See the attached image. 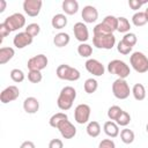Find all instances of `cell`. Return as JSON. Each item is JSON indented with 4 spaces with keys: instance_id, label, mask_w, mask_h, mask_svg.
<instances>
[{
    "instance_id": "cell-1",
    "label": "cell",
    "mask_w": 148,
    "mask_h": 148,
    "mask_svg": "<svg viewBox=\"0 0 148 148\" xmlns=\"http://www.w3.org/2000/svg\"><path fill=\"white\" fill-rule=\"evenodd\" d=\"M75 98H76V90L71 86H66L60 90V94L57 99V105L60 110L67 111L73 106V102L75 101Z\"/></svg>"
},
{
    "instance_id": "cell-2",
    "label": "cell",
    "mask_w": 148,
    "mask_h": 148,
    "mask_svg": "<svg viewBox=\"0 0 148 148\" xmlns=\"http://www.w3.org/2000/svg\"><path fill=\"white\" fill-rule=\"evenodd\" d=\"M108 72L112 75L118 76V79H126L131 74L130 66L119 59H113L108 64Z\"/></svg>"
},
{
    "instance_id": "cell-3",
    "label": "cell",
    "mask_w": 148,
    "mask_h": 148,
    "mask_svg": "<svg viewBox=\"0 0 148 148\" xmlns=\"http://www.w3.org/2000/svg\"><path fill=\"white\" fill-rule=\"evenodd\" d=\"M130 64L136 73L142 74L148 72V58L142 52H139V51L133 52L132 56L130 57Z\"/></svg>"
},
{
    "instance_id": "cell-4",
    "label": "cell",
    "mask_w": 148,
    "mask_h": 148,
    "mask_svg": "<svg viewBox=\"0 0 148 148\" xmlns=\"http://www.w3.org/2000/svg\"><path fill=\"white\" fill-rule=\"evenodd\" d=\"M56 74L60 80H66V81H77L81 76L80 72L76 68L69 65H66V64L59 65L57 67Z\"/></svg>"
},
{
    "instance_id": "cell-5",
    "label": "cell",
    "mask_w": 148,
    "mask_h": 148,
    "mask_svg": "<svg viewBox=\"0 0 148 148\" xmlns=\"http://www.w3.org/2000/svg\"><path fill=\"white\" fill-rule=\"evenodd\" d=\"M112 92L116 98L126 99L132 92V90L130 89V86L125 79H116L112 83Z\"/></svg>"
},
{
    "instance_id": "cell-6",
    "label": "cell",
    "mask_w": 148,
    "mask_h": 148,
    "mask_svg": "<svg viewBox=\"0 0 148 148\" xmlns=\"http://www.w3.org/2000/svg\"><path fill=\"white\" fill-rule=\"evenodd\" d=\"M92 44L97 49L103 50H111L116 44V37L113 34H106V35H94L92 37Z\"/></svg>"
},
{
    "instance_id": "cell-7",
    "label": "cell",
    "mask_w": 148,
    "mask_h": 148,
    "mask_svg": "<svg viewBox=\"0 0 148 148\" xmlns=\"http://www.w3.org/2000/svg\"><path fill=\"white\" fill-rule=\"evenodd\" d=\"M3 23L7 25V28L10 31H16L25 25V17L21 13H14V14L7 16L3 21Z\"/></svg>"
},
{
    "instance_id": "cell-8",
    "label": "cell",
    "mask_w": 148,
    "mask_h": 148,
    "mask_svg": "<svg viewBox=\"0 0 148 148\" xmlns=\"http://www.w3.org/2000/svg\"><path fill=\"white\" fill-rule=\"evenodd\" d=\"M90 112H91V109L88 104H79L75 110H74V118H75V121L77 124H87L89 118H90Z\"/></svg>"
},
{
    "instance_id": "cell-9",
    "label": "cell",
    "mask_w": 148,
    "mask_h": 148,
    "mask_svg": "<svg viewBox=\"0 0 148 148\" xmlns=\"http://www.w3.org/2000/svg\"><path fill=\"white\" fill-rule=\"evenodd\" d=\"M49 64V60H47V57L45 54H37V56H34L31 57L28 62H27V66L29 68V71H42L44 68H46Z\"/></svg>"
},
{
    "instance_id": "cell-10",
    "label": "cell",
    "mask_w": 148,
    "mask_h": 148,
    "mask_svg": "<svg viewBox=\"0 0 148 148\" xmlns=\"http://www.w3.org/2000/svg\"><path fill=\"white\" fill-rule=\"evenodd\" d=\"M43 6L42 0H24L23 1V10L28 16L35 17L39 14Z\"/></svg>"
},
{
    "instance_id": "cell-11",
    "label": "cell",
    "mask_w": 148,
    "mask_h": 148,
    "mask_svg": "<svg viewBox=\"0 0 148 148\" xmlns=\"http://www.w3.org/2000/svg\"><path fill=\"white\" fill-rule=\"evenodd\" d=\"M20 96V90L16 86H8L0 94V101L2 104H7L9 102L15 101Z\"/></svg>"
},
{
    "instance_id": "cell-12",
    "label": "cell",
    "mask_w": 148,
    "mask_h": 148,
    "mask_svg": "<svg viewBox=\"0 0 148 148\" xmlns=\"http://www.w3.org/2000/svg\"><path fill=\"white\" fill-rule=\"evenodd\" d=\"M84 67L90 74H92L95 76H102L105 72V68H104L103 64L101 61H98L97 59H92V58H90L86 61Z\"/></svg>"
},
{
    "instance_id": "cell-13",
    "label": "cell",
    "mask_w": 148,
    "mask_h": 148,
    "mask_svg": "<svg viewBox=\"0 0 148 148\" xmlns=\"http://www.w3.org/2000/svg\"><path fill=\"white\" fill-rule=\"evenodd\" d=\"M73 32L75 38L81 43H86L89 39V30L83 22H76L73 27Z\"/></svg>"
},
{
    "instance_id": "cell-14",
    "label": "cell",
    "mask_w": 148,
    "mask_h": 148,
    "mask_svg": "<svg viewBox=\"0 0 148 148\" xmlns=\"http://www.w3.org/2000/svg\"><path fill=\"white\" fill-rule=\"evenodd\" d=\"M32 40H34V37H31L25 31H22L15 35L13 39V44L16 49H24L25 46H29L32 43Z\"/></svg>"
},
{
    "instance_id": "cell-15",
    "label": "cell",
    "mask_w": 148,
    "mask_h": 148,
    "mask_svg": "<svg viewBox=\"0 0 148 148\" xmlns=\"http://www.w3.org/2000/svg\"><path fill=\"white\" fill-rule=\"evenodd\" d=\"M58 130L61 134V136L64 139H72L75 136L76 134V128L75 126L67 119V120H64L59 126H58Z\"/></svg>"
},
{
    "instance_id": "cell-16",
    "label": "cell",
    "mask_w": 148,
    "mask_h": 148,
    "mask_svg": "<svg viewBox=\"0 0 148 148\" xmlns=\"http://www.w3.org/2000/svg\"><path fill=\"white\" fill-rule=\"evenodd\" d=\"M81 16H82V18L86 23H94L98 18V10L94 6L87 5V6L83 7Z\"/></svg>"
},
{
    "instance_id": "cell-17",
    "label": "cell",
    "mask_w": 148,
    "mask_h": 148,
    "mask_svg": "<svg viewBox=\"0 0 148 148\" xmlns=\"http://www.w3.org/2000/svg\"><path fill=\"white\" fill-rule=\"evenodd\" d=\"M23 110L27 112V113H30V114H34L36 113L38 110H39V102L36 97H27L23 102Z\"/></svg>"
},
{
    "instance_id": "cell-18",
    "label": "cell",
    "mask_w": 148,
    "mask_h": 148,
    "mask_svg": "<svg viewBox=\"0 0 148 148\" xmlns=\"http://www.w3.org/2000/svg\"><path fill=\"white\" fill-rule=\"evenodd\" d=\"M61 8L67 15H74L79 10V2L76 0H64L61 3Z\"/></svg>"
},
{
    "instance_id": "cell-19",
    "label": "cell",
    "mask_w": 148,
    "mask_h": 148,
    "mask_svg": "<svg viewBox=\"0 0 148 148\" xmlns=\"http://www.w3.org/2000/svg\"><path fill=\"white\" fill-rule=\"evenodd\" d=\"M103 130H104V133L110 138H117L119 135V127H118L117 123H114L112 120L104 123Z\"/></svg>"
},
{
    "instance_id": "cell-20",
    "label": "cell",
    "mask_w": 148,
    "mask_h": 148,
    "mask_svg": "<svg viewBox=\"0 0 148 148\" xmlns=\"http://www.w3.org/2000/svg\"><path fill=\"white\" fill-rule=\"evenodd\" d=\"M15 56V51L13 47H1L0 49V65L7 64Z\"/></svg>"
},
{
    "instance_id": "cell-21",
    "label": "cell",
    "mask_w": 148,
    "mask_h": 148,
    "mask_svg": "<svg viewBox=\"0 0 148 148\" xmlns=\"http://www.w3.org/2000/svg\"><path fill=\"white\" fill-rule=\"evenodd\" d=\"M51 24L54 29H62L67 25V17L65 14H56L52 20H51Z\"/></svg>"
},
{
    "instance_id": "cell-22",
    "label": "cell",
    "mask_w": 148,
    "mask_h": 148,
    "mask_svg": "<svg viewBox=\"0 0 148 148\" xmlns=\"http://www.w3.org/2000/svg\"><path fill=\"white\" fill-rule=\"evenodd\" d=\"M71 40V37L67 32H59L54 36L53 38V44L57 46V47H64L66 46Z\"/></svg>"
},
{
    "instance_id": "cell-23",
    "label": "cell",
    "mask_w": 148,
    "mask_h": 148,
    "mask_svg": "<svg viewBox=\"0 0 148 148\" xmlns=\"http://www.w3.org/2000/svg\"><path fill=\"white\" fill-rule=\"evenodd\" d=\"M86 131H87V134H88L89 136H91V138H97V136L101 134V125L98 124V121L91 120V121L88 123Z\"/></svg>"
},
{
    "instance_id": "cell-24",
    "label": "cell",
    "mask_w": 148,
    "mask_h": 148,
    "mask_svg": "<svg viewBox=\"0 0 148 148\" xmlns=\"http://www.w3.org/2000/svg\"><path fill=\"white\" fill-rule=\"evenodd\" d=\"M133 97L136 101H143L146 98V88L142 83H135L132 88Z\"/></svg>"
},
{
    "instance_id": "cell-25",
    "label": "cell",
    "mask_w": 148,
    "mask_h": 148,
    "mask_svg": "<svg viewBox=\"0 0 148 148\" xmlns=\"http://www.w3.org/2000/svg\"><path fill=\"white\" fill-rule=\"evenodd\" d=\"M67 119H68V117H67L66 113H64V112H58V113H54V114L50 118L49 124H50L51 127L58 128V126H59L64 120H67Z\"/></svg>"
},
{
    "instance_id": "cell-26",
    "label": "cell",
    "mask_w": 148,
    "mask_h": 148,
    "mask_svg": "<svg viewBox=\"0 0 148 148\" xmlns=\"http://www.w3.org/2000/svg\"><path fill=\"white\" fill-rule=\"evenodd\" d=\"M132 22H133V24L135 27H142V25H145L148 22L145 12H136V13H134L133 16H132Z\"/></svg>"
},
{
    "instance_id": "cell-27",
    "label": "cell",
    "mask_w": 148,
    "mask_h": 148,
    "mask_svg": "<svg viewBox=\"0 0 148 148\" xmlns=\"http://www.w3.org/2000/svg\"><path fill=\"white\" fill-rule=\"evenodd\" d=\"M102 22H103L112 32L118 29V17H116V16H113V15H106V16L103 18Z\"/></svg>"
},
{
    "instance_id": "cell-28",
    "label": "cell",
    "mask_w": 148,
    "mask_h": 148,
    "mask_svg": "<svg viewBox=\"0 0 148 148\" xmlns=\"http://www.w3.org/2000/svg\"><path fill=\"white\" fill-rule=\"evenodd\" d=\"M120 139H121V141H123L124 143L130 145V143H132V142L134 141L135 134H134V132H133L132 130H130V128H124V130H121V132H120Z\"/></svg>"
},
{
    "instance_id": "cell-29",
    "label": "cell",
    "mask_w": 148,
    "mask_h": 148,
    "mask_svg": "<svg viewBox=\"0 0 148 148\" xmlns=\"http://www.w3.org/2000/svg\"><path fill=\"white\" fill-rule=\"evenodd\" d=\"M83 88H84V91L87 94H94L97 88H98V82L92 79V77H89L84 81V84H83Z\"/></svg>"
},
{
    "instance_id": "cell-30",
    "label": "cell",
    "mask_w": 148,
    "mask_h": 148,
    "mask_svg": "<svg viewBox=\"0 0 148 148\" xmlns=\"http://www.w3.org/2000/svg\"><path fill=\"white\" fill-rule=\"evenodd\" d=\"M130 29H131L130 21L124 16L118 17V29H117V31L121 32V34H127L130 31Z\"/></svg>"
},
{
    "instance_id": "cell-31",
    "label": "cell",
    "mask_w": 148,
    "mask_h": 148,
    "mask_svg": "<svg viewBox=\"0 0 148 148\" xmlns=\"http://www.w3.org/2000/svg\"><path fill=\"white\" fill-rule=\"evenodd\" d=\"M77 53L82 58H89L92 54V47H91V45H89L87 43H81L77 46Z\"/></svg>"
},
{
    "instance_id": "cell-32",
    "label": "cell",
    "mask_w": 148,
    "mask_h": 148,
    "mask_svg": "<svg viewBox=\"0 0 148 148\" xmlns=\"http://www.w3.org/2000/svg\"><path fill=\"white\" fill-rule=\"evenodd\" d=\"M124 110H121V108L120 106H118V105H112V106H110L109 108V110H108V117H109V119L110 120H117L118 119V117L121 114V112H123Z\"/></svg>"
},
{
    "instance_id": "cell-33",
    "label": "cell",
    "mask_w": 148,
    "mask_h": 148,
    "mask_svg": "<svg viewBox=\"0 0 148 148\" xmlns=\"http://www.w3.org/2000/svg\"><path fill=\"white\" fill-rule=\"evenodd\" d=\"M118 126H127L131 123V114L126 111H123L121 114L118 117V119L116 120Z\"/></svg>"
},
{
    "instance_id": "cell-34",
    "label": "cell",
    "mask_w": 148,
    "mask_h": 148,
    "mask_svg": "<svg viewBox=\"0 0 148 148\" xmlns=\"http://www.w3.org/2000/svg\"><path fill=\"white\" fill-rule=\"evenodd\" d=\"M10 79L14 82L20 83V82H22L24 80V73L18 68H14V69L10 71Z\"/></svg>"
},
{
    "instance_id": "cell-35",
    "label": "cell",
    "mask_w": 148,
    "mask_h": 148,
    "mask_svg": "<svg viewBox=\"0 0 148 148\" xmlns=\"http://www.w3.org/2000/svg\"><path fill=\"white\" fill-rule=\"evenodd\" d=\"M28 80L31 83H39L43 80V74L39 71H29V73H28Z\"/></svg>"
},
{
    "instance_id": "cell-36",
    "label": "cell",
    "mask_w": 148,
    "mask_h": 148,
    "mask_svg": "<svg viewBox=\"0 0 148 148\" xmlns=\"http://www.w3.org/2000/svg\"><path fill=\"white\" fill-rule=\"evenodd\" d=\"M27 34H29L31 37H36L39 32H40V27L38 23H30L27 25L25 30H24Z\"/></svg>"
},
{
    "instance_id": "cell-37",
    "label": "cell",
    "mask_w": 148,
    "mask_h": 148,
    "mask_svg": "<svg viewBox=\"0 0 148 148\" xmlns=\"http://www.w3.org/2000/svg\"><path fill=\"white\" fill-rule=\"evenodd\" d=\"M99 34L106 35V34H113V32H112L103 22H101V23L96 24L95 28H94V35H99Z\"/></svg>"
},
{
    "instance_id": "cell-38",
    "label": "cell",
    "mask_w": 148,
    "mask_h": 148,
    "mask_svg": "<svg viewBox=\"0 0 148 148\" xmlns=\"http://www.w3.org/2000/svg\"><path fill=\"white\" fill-rule=\"evenodd\" d=\"M121 40L125 42L127 45H130V46L133 47V46L136 44V42H138V37H136V35L133 34V32H127V34L124 35V37H123Z\"/></svg>"
},
{
    "instance_id": "cell-39",
    "label": "cell",
    "mask_w": 148,
    "mask_h": 148,
    "mask_svg": "<svg viewBox=\"0 0 148 148\" xmlns=\"http://www.w3.org/2000/svg\"><path fill=\"white\" fill-rule=\"evenodd\" d=\"M117 50H118L119 53L126 56V54H130V52L132 51V46H130V45H127L125 42L120 40V42L118 43V45H117Z\"/></svg>"
},
{
    "instance_id": "cell-40",
    "label": "cell",
    "mask_w": 148,
    "mask_h": 148,
    "mask_svg": "<svg viewBox=\"0 0 148 148\" xmlns=\"http://www.w3.org/2000/svg\"><path fill=\"white\" fill-rule=\"evenodd\" d=\"M146 2H147L146 0H142V1H140V0H128V6H130L133 10H138V9H140L141 6L145 5Z\"/></svg>"
},
{
    "instance_id": "cell-41",
    "label": "cell",
    "mask_w": 148,
    "mask_h": 148,
    "mask_svg": "<svg viewBox=\"0 0 148 148\" xmlns=\"http://www.w3.org/2000/svg\"><path fill=\"white\" fill-rule=\"evenodd\" d=\"M98 148H116V145L111 139H104L99 142Z\"/></svg>"
},
{
    "instance_id": "cell-42",
    "label": "cell",
    "mask_w": 148,
    "mask_h": 148,
    "mask_svg": "<svg viewBox=\"0 0 148 148\" xmlns=\"http://www.w3.org/2000/svg\"><path fill=\"white\" fill-rule=\"evenodd\" d=\"M10 32H12V31L7 28V25H6L3 22H2V23H0V37H1L0 42H2V40H3V38H5V37H7Z\"/></svg>"
},
{
    "instance_id": "cell-43",
    "label": "cell",
    "mask_w": 148,
    "mask_h": 148,
    "mask_svg": "<svg viewBox=\"0 0 148 148\" xmlns=\"http://www.w3.org/2000/svg\"><path fill=\"white\" fill-rule=\"evenodd\" d=\"M49 148H64V143L60 139H52L49 142Z\"/></svg>"
},
{
    "instance_id": "cell-44",
    "label": "cell",
    "mask_w": 148,
    "mask_h": 148,
    "mask_svg": "<svg viewBox=\"0 0 148 148\" xmlns=\"http://www.w3.org/2000/svg\"><path fill=\"white\" fill-rule=\"evenodd\" d=\"M20 148H36V147H35V143L32 141H24V142H22Z\"/></svg>"
},
{
    "instance_id": "cell-45",
    "label": "cell",
    "mask_w": 148,
    "mask_h": 148,
    "mask_svg": "<svg viewBox=\"0 0 148 148\" xmlns=\"http://www.w3.org/2000/svg\"><path fill=\"white\" fill-rule=\"evenodd\" d=\"M6 6H7V2L5 0H0V13H3L5 12Z\"/></svg>"
},
{
    "instance_id": "cell-46",
    "label": "cell",
    "mask_w": 148,
    "mask_h": 148,
    "mask_svg": "<svg viewBox=\"0 0 148 148\" xmlns=\"http://www.w3.org/2000/svg\"><path fill=\"white\" fill-rule=\"evenodd\" d=\"M145 14H146V17H147V21H148V7L146 8V10H145Z\"/></svg>"
},
{
    "instance_id": "cell-47",
    "label": "cell",
    "mask_w": 148,
    "mask_h": 148,
    "mask_svg": "<svg viewBox=\"0 0 148 148\" xmlns=\"http://www.w3.org/2000/svg\"><path fill=\"white\" fill-rule=\"evenodd\" d=\"M146 131H147V133H148V123H147V125H146Z\"/></svg>"
}]
</instances>
